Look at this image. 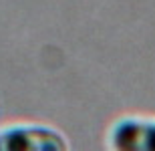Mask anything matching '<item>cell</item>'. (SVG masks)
Segmentation results:
<instances>
[{
    "label": "cell",
    "instance_id": "1",
    "mask_svg": "<svg viewBox=\"0 0 155 151\" xmlns=\"http://www.w3.org/2000/svg\"><path fill=\"white\" fill-rule=\"evenodd\" d=\"M67 135L46 123H10L0 127V151H64Z\"/></svg>",
    "mask_w": 155,
    "mask_h": 151
},
{
    "label": "cell",
    "instance_id": "2",
    "mask_svg": "<svg viewBox=\"0 0 155 151\" xmlns=\"http://www.w3.org/2000/svg\"><path fill=\"white\" fill-rule=\"evenodd\" d=\"M105 139L115 151H155V117L121 115L109 125Z\"/></svg>",
    "mask_w": 155,
    "mask_h": 151
}]
</instances>
